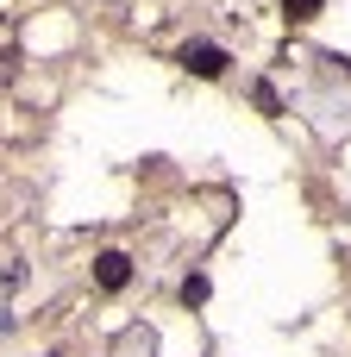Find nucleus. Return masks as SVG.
<instances>
[{
    "mask_svg": "<svg viewBox=\"0 0 351 357\" xmlns=\"http://www.w3.org/2000/svg\"><path fill=\"white\" fill-rule=\"evenodd\" d=\"M94 282H100L107 295L126 289V282H132V257H126V251H100V257H94Z\"/></svg>",
    "mask_w": 351,
    "mask_h": 357,
    "instance_id": "nucleus-1",
    "label": "nucleus"
},
{
    "mask_svg": "<svg viewBox=\"0 0 351 357\" xmlns=\"http://www.w3.org/2000/svg\"><path fill=\"white\" fill-rule=\"evenodd\" d=\"M182 63H188L195 75H207V82H214V75L226 69V50H220V44H182Z\"/></svg>",
    "mask_w": 351,
    "mask_h": 357,
    "instance_id": "nucleus-2",
    "label": "nucleus"
},
{
    "mask_svg": "<svg viewBox=\"0 0 351 357\" xmlns=\"http://www.w3.org/2000/svg\"><path fill=\"white\" fill-rule=\"evenodd\" d=\"M320 13V0H289V19H314Z\"/></svg>",
    "mask_w": 351,
    "mask_h": 357,
    "instance_id": "nucleus-3",
    "label": "nucleus"
}]
</instances>
